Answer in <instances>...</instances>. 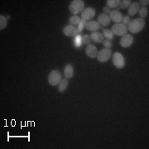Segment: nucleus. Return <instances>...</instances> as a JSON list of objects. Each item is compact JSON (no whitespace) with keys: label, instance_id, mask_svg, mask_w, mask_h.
Here are the masks:
<instances>
[{"label":"nucleus","instance_id":"obj_1","mask_svg":"<svg viewBox=\"0 0 149 149\" xmlns=\"http://www.w3.org/2000/svg\"><path fill=\"white\" fill-rule=\"evenodd\" d=\"M145 27V20L142 18H136L130 21L128 25V30L132 33H139Z\"/></svg>","mask_w":149,"mask_h":149},{"label":"nucleus","instance_id":"obj_2","mask_svg":"<svg viewBox=\"0 0 149 149\" xmlns=\"http://www.w3.org/2000/svg\"><path fill=\"white\" fill-rule=\"evenodd\" d=\"M85 7V3L82 0H74L72 1L69 5L70 12L72 14H77L79 13H82V11L84 9Z\"/></svg>","mask_w":149,"mask_h":149},{"label":"nucleus","instance_id":"obj_3","mask_svg":"<svg viewBox=\"0 0 149 149\" xmlns=\"http://www.w3.org/2000/svg\"><path fill=\"white\" fill-rule=\"evenodd\" d=\"M61 80V72L59 71L58 70H52L48 76V82L51 85H59L60 81Z\"/></svg>","mask_w":149,"mask_h":149},{"label":"nucleus","instance_id":"obj_4","mask_svg":"<svg viewBox=\"0 0 149 149\" xmlns=\"http://www.w3.org/2000/svg\"><path fill=\"white\" fill-rule=\"evenodd\" d=\"M112 32L117 36H124L127 34L128 27L122 23H116L112 27Z\"/></svg>","mask_w":149,"mask_h":149},{"label":"nucleus","instance_id":"obj_5","mask_svg":"<svg viewBox=\"0 0 149 149\" xmlns=\"http://www.w3.org/2000/svg\"><path fill=\"white\" fill-rule=\"evenodd\" d=\"M113 62L118 69H122L125 65L124 58L122 56V54H120L119 52H115L114 55H113Z\"/></svg>","mask_w":149,"mask_h":149},{"label":"nucleus","instance_id":"obj_6","mask_svg":"<svg viewBox=\"0 0 149 149\" xmlns=\"http://www.w3.org/2000/svg\"><path fill=\"white\" fill-rule=\"evenodd\" d=\"M111 50L109 49V48H104V49L101 50L100 52H98L97 58H98V61H100V62H106L111 57Z\"/></svg>","mask_w":149,"mask_h":149},{"label":"nucleus","instance_id":"obj_7","mask_svg":"<svg viewBox=\"0 0 149 149\" xmlns=\"http://www.w3.org/2000/svg\"><path fill=\"white\" fill-rule=\"evenodd\" d=\"M95 10L93 8H85L81 13V19L85 21H88L90 19H92L95 17Z\"/></svg>","mask_w":149,"mask_h":149},{"label":"nucleus","instance_id":"obj_8","mask_svg":"<svg viewBox=\"0 0 149 149\" xmlns=\"http://www.w3.org/2000/svg\"><path fill=\"white\" fill-rule=\"evenodd\" d=\"M63 33L67 37H75L76 35H78L77 27L71 25H67L63 28Z\"/></svg>","mask_w":149,"mask_h":149},{"label":"nucleus","instance_id":"obj_9","mask_svg":"<svg viewBox=\"0 0 149 149\" xmlns=\"http://www.w3.org/2000/svg\"><path fill=\"white\" fill-rule=\"evenodd\" d=\"M133 42V37L131 35H124L120 40V46L123 48L129 47Z\"/></svg>","mask_w":149,"mask_h":149},{"label":"nucleus","instance_id":"obj_10","mask_svg":"<svg viewBox=\"0 0 149 149\" xmlns=\"http://www.w3.org/2000/svg\"><path fill=\"white\" fill-rule=\"evenodd\" d=\"M109 18L111 21L114 22L116 23H119L122 22L123 15L118 10H113L111 11V13L109 14Z\"/></svg>","mask_w":149,"mask_h":149},{"label":"nucleus","instance_id":"obj_11","mask_svg":"<svg viewBox=\"0 0 149 149\" xmlns=\"http://www.w3.org/2000/svg\"><path fill=\"white\" fill-rule=\"evenodd\" d=\"M85 27L89 30V31H91V32H95L98 29L100 28V24L98 22L95 21H90V22H86L85 23Z\"/></svg>","mask_w":149,"mask_h":149},{"label":"nucleus","instance_id":"obj_12","mask_svg":"<svg viewBox=\"0 0 149 149\" xmlns=\"http://www.w3.org/2000/svg\"><path fill=\"white\" fill-rule=\"evenodd\" d=\"M85 52L88 55V56H90L91 58H95V56H97L98 51H97V48L94 45L90 44L87 46V47L85 48Z\"/></svg>","mask_w":149,"mask_h":149},{"label":"nucleus","instance_id":"obj_13","mask_svg":"<svg viewBox=\"0 0 149 149\" xmlns=\"http://www.w3.org/2000/svg\"><path fill=\"white\" fill-rule=\"evenodd\" d=\"M110 18H109V17L106 15V14H100L99 17H98V22L100 23V24H101L102 26H108V25H109V23H110Z\"/></svg>","mask_w":149,"mask_h":149},{"label":"nucleus","instance_id":"obj_14","mask_svg":"<svg viewBox=\"0 0 149 149\" xmlns=\"http://www.w3.org/2000/svg\"><path fill=\"white\" fill-rule=\"evenodd\" d=\"M139 9H140V5H139V3H131L130 6L128 7V15H131V16L135 15L137 13H139Z\"/></svg>","mask_w":149,"mask_h":149},{"label":"nucleus","instance_id":"obj_15","mask_svg":"<svg viewBox=\"0 0 149 149\" xmlns=\"http://www.w3.org/2000/svg\"><path fill=\"white\" fill-rule=\"evenodd\" d=\"M104 36L103 34L99 32H93L91 34V39H92L95 42L100 43L104 42Z\"/></svg>","mask_w":149,"mask_h":149},{"label":"nucleus","instance_id":"obj_16","mask_svg":"<svg viewBox=\"0 0 149 149\" xmlns=\"http://www.w3.org/2000/svg\"><path fill=\"white\" fill-rule=\"evenodd\" d=\"M64 74L66 78H71L74 74V68L73 65L70 64H67L64 69Z\"/></svg>","mask_w":149,"mask_h":149},{"label":"nucleus","instance_id":"obj_17","mask_svg":"<svg viewBox=\"0 0 149 149\" xmlns=\"http://www.w3.org/2000/svg\"><path fill=\"white\" fill-rule=\"evenodd\" d=\"M68 85H69V82H68V80H67V79H63V80H61L60 81V83H59L58 91H60V92H64V91L66 90Z\"/></svg>","mask_w":149,"mask_h":149},{"label":"nucleus","instance_id":"obj_18","mask_svg":"<svg viewBox=\"0 0 149 149\" xmlns=\"http://www.w3.org/2000/svg\"><path fill=\"white\" fill-rule=\"evenodd\" d=\"M70 25L71 26H78L79 24H80V22H81V18H80V17L76 16V15H74V16L70 17Z\"/></svg>","mask_w":149,"mask_h":149},{"label":"nucleus","instance_id":"obj_19","mask_svg":"<svg viewBox=\"0 0 149 149\" xmlns=\"http://www.w3.org/2000/svg\"><path fill=\"white\" fill-rule=\"evenodd\" d=\"M82 45H83L82 36L80 35V34H78V35H76L74 38V46L76 48H80Z\"/></svg>","mask_w":149,"mask_h":149},{"label":"nucleus","instance_id":"obj_20","mask_svg":"<svg viewBox=\"0 0 149 149\" xmlns=\"http://www.w3.org/2000/svg\"><path fill=\"white\" fill-rule=\"evenodd\" d=\"M108 8H115L119 6L120 1L119 0H108L106 2Z\"/></svg>","mask_w":149,"mask_h":149},{"label":"nucleus","instance_id":"obj_21","mask_svg":"<svg viewBox=\"0 0 149 149\" xmlns=\"http://www.w3.org/2000/svg\"><path fill=\"white\" fill-rule=\"evenodd\" d=\"M103 36H104V37H106L108 41H111L113 39V33L112 32L111 30L104 29L103 32Z\"/></svg>","mask_w":149,"mask_h":149},{"label":"nucleus","instance_id":"obj_22","mask_svg":"<svg viewBox=\"0 0 149 149\" xmlns=\"http://www.w3.org/2000/svg\"><path fill=\"white\" fill-rule=\"evenodd\" d=\"M139 16H140V18L143 19L144 17H146L148 16V10L147 8L143 7V8H141L139 9Z\"/></svg>","mask_w":149,"mask_h":149},{"label":"nucleus","instance_id":"obj_23","mask_svg":"<svg viewBox=\"0 0 149 149\" xmlns=\"http://www.w3.org/2000/svg\"><path fill=\"white\" fill-rule=\"evenodd\" d=\"M131 4V1L130 0H123V1H120V3H119V8H123V9H125L128 8Z\"/></svg>","mask_w":149,"mask_h":149},{"label":"nucleus","instance_id":"obj_24","mask_svg":"<svg viewBox=\"0 0 149 149\" xmlns=\"http://www.w3.org/2000/svg\"><path fill=\"white\" fill-rule=\"evenodd\" d=\"M7 24H8V21H7V18L1 15L0 16V29L3 30L7 27Z\"/></svg>","mask_w":149,"mask_h":149},{"label":"nucleus","instance_id":"obj_25","mask_svg":"<svg viewBox=\"0 0 149 149\" xmlns=\"http://www.w3.org/2000/svg\"><path fill=\"white\" fill-rule=\"evenodd\" d=\"M85 23H86V21H85V20H82V19H81V22H80V24L77 26V31H78V34H79V33H80V32L83 31V29L85 28Z\"/></svg>","mask_w":149,"mask_h":149},{"label":"nucleus","instance_id":"obj_26","mask_svg":"<svg viewBox=\"0 0 149 149\" xmlns=\"http://www.w3.org/2000/svg\"><path fill=\"white\" fill-rule=\"evenodd\" d=\"M82 42H83V44L90 45V42H91V37H89L88 35L82 36Z\"/></svg>","mask_w":149,"mask_h":149},{"label":"nucleus","instance_id":"obj_27","mask_svg":"<svg viewBox=\"0 0 149 149\" xmlns=\"http://www.w3.org/2000/svg\"><path fill=\"white\" fill-rule=\"evenodd\" d=\"M130 22V17L128 16H125L123 17L122 19V24H123V25H128V23Z\"/></svg>","mask_w":149,"mask_h":149},{"label":"nucleus","instance_id":"obj_28","mask_svg":"<svg viewBox=\"0 0 149 149\" xmlns=\"http://www.w3.org/2000/svg\"><path fill=\"white\" fill-rule=\"evenodd\" d=\"M103 44H104V46L106 48H109H109L112 47L111 42H109V41H108V40H107V41H104V42H103Z\"/></svg>","mask_w":149,"mask_h":149},{"label":"nucleus","instance_id":"obj_29","mask_svg":"<svg viewBox=\"0 0 149 149\" xmlns=\"http://www.w3.org/2000/svg\"><path fill=\"white\" fill-rule=\"evenodd\" d=\"M103 12H104V14L109 15V14H110L111 10H110V8H103Z\"/></svg>","mask_w":149,"mask_h":149},{"label":"nucleus","instance_id":"obj_30","mask_svg":"<svg viewBox=\"0 0 149 149\" xmlns=\"http://www.w3.org/2000/svg\"><path fill=\"white\" fill-rule=\"evenodd\" d=\"M139 3V4H142V5H143V6L148 5L149 1H148V0H140Z\"/></svg>","mask_w":149,"mask_h":149}]
</instances>
